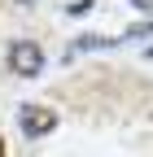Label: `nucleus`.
<instances>
[{
  "label": "nucleus",
  "instance_id": "obj_5",
  "mask_svg": "<svg viewBox=\"0 0 153 157\" xmlns=\"http://www.w3.org/2000/svg\"><path fill=\"white\" fill-rule=\"evenodd\" d=\"M131 5H136V9H153V0H131Z\"/></svg>",
  "mask_w": 153,
  "mask_h": 157
},
{
  "label": "nucleus",
  "instance_id": "obj_4",
  "mask_svg": "<svg viewBox=\"0 0 153 157\" xmlns=\"http://www.w3.org/2000/svg\"><path fill=\"white\" fill-rule=\"evenodd\" d=\"M144 35H153V22H149V26H131V31H127V39H144Z\"/></svg>",
  "mask_w": 153,
  "mask_h": 157
},
{
  "label": "nucleus",
  "instance_id": "obj_1",
  "mask_svg": "<svg viewBox=\"0 0 153 157\" xmlns=\"http://www.w3.org/2000/svg\"><path fill=\"white\" fill-rule=\"evenodd\" d=\"M9 66L22 78H35L44 70V48L35 44V39H13V44H9Z\"/></svg>",
  "mask_w": 153,
  "mask_h": 157
},
{
  "label": "nucleus",
  "instance_id": "obj_2",
  "mask_svg": "<svg viewBox=\"0 0 153 157\" xmlns=\"http://www.w3.org/2000/svg\"><path fill=\"white\" fill-rule=\"evenodd\" d=\"M18 122H22L26 140H44V135L57 127V113L44 109V105H22V113H18Z\"/></svg>",
  "mask_w": 153,
  "mask_h": 157
},
{
  "label": "nucleus",
  "instance_id": "obj_3",
  "mask_svg": "<svg viewBox=\"0 0 153 157\" xmlns=\"http://www.w3.org/2000/svg\"><path fill=\"white\" fill-rule=\"evenodd\" d=\"M114 44H118L114 35H79V39L70 44V57H74V52H92V48H114Z\"/></svg>",
  "mask_w": 153,
  "mask_h": 157
}]
</instances>
